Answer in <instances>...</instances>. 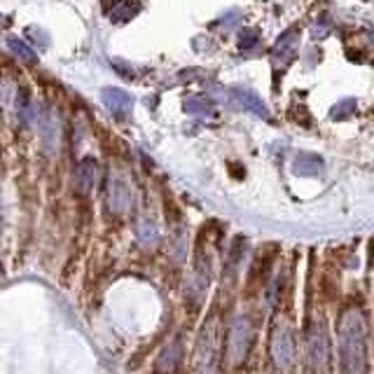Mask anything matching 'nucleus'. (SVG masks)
Returning a JSON list of instances; mask_svg holds the SVG:
<instances>
[{
    "label": "nucleus",
    "instance_id": "obj_7",
    "mask_svg": "<svg viewBox=\"0 0 374 374\" xmlns=\"http://www.w3.org/2000/svg\"><path fill=\"white\" fill-rule=\"evenodd\" d=\"M309 363H311L314 370H325V363H327V337H325V330L320 323H316L309 332Z\"/></svg>",
    "mask_w": 374,
    "mask_h": 374
},
{
    "label": "nucleus",
    "instance_id": "obj_20",
    "mask_svg": "<svg viewBox=\"0 0 374 374\" xmlns=\"http://www.w3.org/2000/svg\"><path fill=\"white\" fill-rule=\"evenodd\" d=\"M257 42H260V33H257L255 29H243L241 31V38H238L241 49H253Z\"/></svg>",
    "mask_w": 374,
    "mask_h": 374
},
{
    "label": "nucleus",
    "instance_id": "obj_11",
    "mask_svg": "<svg viewBox=\"0 0 374 374\" xmlns=\"http://www.w3.org/2000/svg\"><path fill=\"white\" fill-rule=\"evenodd\" d=\"M295 173H300V176H318L320 171H323V159L318 157V154H311V152H302L295 157Z\"/></svg>",
    "mask_w": 374,
    "mask_h": 374
},
{
    "label": "nucleus",
    "instance_id": "obj_12",
    "mask_svg": "<svg viewBox=\"0 0 374 374\" xmlns=\"http://www.w3.org/2000/svg\"><path fill=\"white\" fill-rule=\"evenodd\" d=\"M180 358H183V339L176 337L162 351V356H159V363H157V370H176V367L180 365Z\"/></svg>",
    "mask_w": 374,
    "mask_h": 374
},
{
    "label": "nucleus",
    "instance_id": "obj_17",
    "mask_svg": "<svg viewBox=\"0 0 374 374\" xmlns=\"http://www.w3.org/2000/svg\"><path fill=\"white\" fill-rule=\"evenodd\" d=\"M185 111L190 115H211L213 106L206 99H199V96H192V99L185 101Z\"/></svg>",
    "mask_w": 374,
    "mask_h": 374
},
{
    "label": "nucleus",
    "instance_id": "obj_13",
    "mask_svg": "<svg viewBox=\"0 0 374 374\" xmlns=\"http://www.w3.org/2000/svg\"><path fill=\"white\" fill-rule=\"evenodd\" d=\"M136 238H138V243H143V246H154V243L159 241L157 225L152 220H147V218H140L136 222Z\"/></svg>",
    "mask_w": 374,
    "mask_h": 374
},
{
    "label": "nucleus",
    "instance_id": "obj_4",
    "mask_svg": "<svg viewBox=\"0 0 374 374\" xmlns=\"http://www.w3.org/2000/svg\"><path fill=\"white\" fill-rule=\"evenodd\" d=\"M250 339H253V323L248 316H238L227 334V356L234 365L246 358Z\"/></svg>",
    "mask_w": 374,
    "mask_h": 374
},
{
    "label": "nucleus",
    "instance_id": "obj_10",
    "mask_svg": "<svg viewBox=\"0 0 374 374\" xmlns=\"http://www.w3.org/2000/svg\"><path fill=\"white\" fill-rule=\"evenodd\" d=\"M234 99L238 101V106H243L246 111H250L253 115H257V117H264L269 120V111L267 106L260 101V96L248 92V89H234Z\"/></svg>",
    "mask_w": 374,
    "mask_h": 374
},
{
    "label": "nucleus",
    "instance_id": "obj_2",
    "mask_svg": "<svg viewBox=\"0 0 374 374\" xmlns=\"http://www.w3.org/2000/svg\"><path fill=\"white\" fill-rule=\"evenodd\" d=\"M218 351H220V320L211 316L202 327V334L197 341V370L211 372L216 367Z\"/></svg>",
    "mask_w": 374,
    "mask_h": 374
},
{
    "label": "nucleus",
    "instance_id": "obj_19",
    "mask_svg": "<svg viewBox=\"0 0 374 374\" xmlns=\"http://www.w3.org/2000/svg\"><path fill=\"white\" fill-rule=\"evenodd\" d=\"M356 101L353 99H346V101H341V103H337V106L332 108V117L334 120H344V117H349L351 113H356Z\"/></svg>",
    "mask_w": 374,
    "mask_h": 374
},
{
    "label": "nucleus",
    "instance_id": "obj_5",
    "mask_svg": "<svg viewBox=\"0 0 374 374\" xmlns=\"http://www.w3.org/2000/svg\"><path fill=\"white\" fill-rule=\"evenodd\" d=\"M272 360L276 365V370H293L295 365V341L293 332L286 323H279L272 332Z\"/></svg>",
    "mask_w": 374,
    "mask_h": 374
},
{
    "label": "nucleus",
    "instance_id": "obj_9",
    "mask_svg": "<svg viewBox=\"0 0 374 374\" xmlns=\"http://www.w3.org/2000/svg\"><path fill=\"white\" fill-rule=\"evenodd\" d=\"M101 99H103V106H106L113 115H117V117H127L133 108L131 96H129L124 89H117V87H106L101 94Z\"/></svg>",
    "mask_w": 374,
    "mask_h": 374
},
{
    "label": "nucleus",
    "instance_id": "obj_21",
    "mask_svg": "<svg viewBox=\"0 0 374 374\" xmlns=\"http://www.w3.org/2000/svg\"><path fill=\"white\" fill-rule=\"evenodd\" d=\"M0 19H3V17H0ZM0 26H3V22H0Z\"/></svg>",
    "mask_w": 374,
    "mask_h": 374
},
{
    "label": "nucleus",
    "instance_id": "obj_18",
    "mask_svg": "<svg viewBox=\"0 0 374 374\" xmlns=\"http://www.w3.org/2000/svg\"><path fill=\"white\" fill-rule=\"evenodd\" d=\"M295 35H298V29H288L286 33H283V35L279 38V42H276V47H274V56L286 54V51L295 44Z\"/></svg>",
    "mask_w": 374,
    "mask_h": 374
},
{
    "label": "nucleus",
    "instance_id": "obj_3",
    "mask_svg": "<svg viewBox=\"0 0 374 374\" xmlns=\"http://www.w3.org/2000/svg\"><path fill=\"white\" fill-rule=\"evenodd\" d=\"M133 202V185L124 171H113L111 180H108V206H111V213L115 216H122L131 209Z\"/></svg>",
    "mask_w": 374,
    "mask_h": 374
},
{
    "label": "nucleus",
    "instance_id": "obj_8",
    "mask_svg": "<svg viewBox=\"0 0 374 374\" xmlns=\"http://www.w3.org/2000/svg\"><path fill=\"white\" fill-rule=\"evenodd\" d=\"M96 183H99V164L94 157H85L77 162L75 169V190L80 195H92Z\"/></svg>",
    "mask_w": 374,
    "mask_h": 374
},
{
    "label": "nucleus",
    "instance_id": "obj_1",
    "mask_svg": "<svg viewBox=\"0 0 374 374\" xmlns=\"http://www.w3.org/2000/svg\"><path fill=\"white\" fill-rule=\"evenodd\" d=\"M337 341H339L341 370L346 374L363 372L367 360V325H365V316L358 309H349L339 318Z\"/></svg>",
    "mask_w": 374,
    "mask_h": 374
},
{
    "label": "nucleus",
    "instance_id": "obj_14",
    "mask_svg": "<svg viewBox=\"0 0 374 374\" xmlns=\"http://www.w3.org/2000/svg\"><path fill=\"white\" fill-rule=\"evenodd\" d=\"M138 5L136 3H129V0H122V3H117L113 8V12H111V19L113 22H117V24H124V22H129V19H133L138 15Z\"/></svg>",
    "mask_w": 374,
    "mask_h": 374
},
{
    "label": "nucleus",
    "instance_id": "obj_16",
    "mask_svg": "<svg viewBox=\"0 0 374 374\" xmlns=\"http://www.w3.org/2000/svg\"><path fill=\"white\" fill-rule=\"evenodd\" d=\"M44 145H47V150L51 152L56 147V143H59V122H56V117H47V122H44Z\"/></svg>",
    "mask_w": 374,
    "mask_h": 374
},
{
    "label": "nucleus",
    "instance_id": "obj_6",
    "mask_svg": "<svg viewBox=\"0 0 374 374\" xmlns=\"http://www.w3.org/2000/svg\"><path fill=\"white\" fill-rule=\"evenodd\" d=\"M209 262L197 260L195 269H192L190 279H187V288H185V298L192 307H199L206 298V290H209Z\"/></svg>",
    "mask_w": 374,
    "mask_h": 374
},
{
    "label": "nucleus",
    "instance_id": "obj_15",
    "mask_svg": "<svg viewBox=\"0 0 374 374\" xmlns=\"http://www.w3.org/2000/svg\"><path fill=\"white\" fill-rule=\"evenodd\" d=\"M8 47H10V51L15 56H19L22 61H26V63H35V51L29 47L24 40H19V38H8Z\"/></svg>",
    "mask_w": 374,
    "mask_h": 374
}]
</instances>
